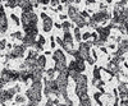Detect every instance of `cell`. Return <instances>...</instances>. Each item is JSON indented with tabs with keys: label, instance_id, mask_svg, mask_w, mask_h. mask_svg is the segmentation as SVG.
Returning a JSON list of instances; mask_svg holds the SVG:
<instances>
[{
	"label": "cell",
	"instance_id": "cell-1",
	"mask_svg": "<svg viewBox=\"0 0 128 106\" xmlns=\"http://www.w3.org/2000/svg\"><path fill=\"white\" fill-rule=\"evenodd\" d=\"M26 99L30 100L34 105H38L42 99V81H34L31 87L26 91Z\"/></svg>",
	"mask_w": 128,
	"mask_h": 106
},
{
	"label": "cell",
	"instance_id": "cell-2",
	"mask_svg": "<svg viewBox=\"0 0 128 106\" xmlns=\"http://www.w3.org/2000/svg\"><path fill=\"white\" fill-rule=\"evenodd\" d=\"M68 70H64V72H60L58 74V77L55 79L56 84H58V88H59V93H60V96L64 99V100H67L69 99L68 97Z\"/></svg>",
	"mask_w": 128,
	"mask_h": 106
},
{
	"label": "cell",
	"instance_id": "cell-3",
	"mask_svg": "<svg viewBox=\"0 0 128 106\" xmlns=\"http://www.w3.org/2000/svg\"><path fill=\"white\" fill-rule=\"evenodd\" d=\"M52 58H54V61H55V67H54V70L60 73V72H64L67 70V59H66V55L64 52L60 50V49H56L54 52H52Z\"/></svg>",
	"mask_w": 128,
	"mask_h": 106
},
{
	"label": "cell",
	"instance_id": "cell-4",
	"mask_svg": "<svg viewBox=\"0 0 128 106\" xmlns=\"http://www.w3.org/2000/svg\"><path fill=\"white\" fill-rule=\"evenodd\" d=\"M76 82V95L77 97L81 99L83 96H86L87 95V77L84 76V74H80L78 78L74 81Z\"/></svg>",
	"mask_w": 128,
	"mask_h": 106
},
{
	"label": "cell",
	"instance_id": "cell-5",
	"mask_svg": "<svg viewBox=\"0 0 128 106\" xmlns=\"http://www.w3.org/2000/svg\"><path fill=\"white\" fill-rule=\"evenodd\" d=\"M0 79L5 84L9 82H17L19 81V72L18 70H12V69H3L0 73Z\"/></svg>",
	"mask_w": 128,
	"mask_h": 106
},
{
	"label": "cell",
	"instance_id": "cell-6",
	"mask_svg": "<svg viewBox=\"0 0 128 106\" xmlns=\"http://www.w3.org/2000/svg\"><path fill=\"white\" fill-rule=\"evenodd\" d=\"M19 91H20V86H16L8 90H2L0 91V104H5L6 101H10Z\"/></svg>",
	"mask_w": 128,
	"mask_h": 106
},
{
	"label": "cell",
	"instance_id": "cell-7",
	"mask_svg": "<svg viewBox=\"0 0 128 106\" xmlns=\"http://www.w3.org/2000/svg\"><path fill=\"white\" fill-rule=\"evenodd\" d=\"M20 22H22L23 27L26 26H37L38 22V15L35 12H31V13H22L20 15Z\"/></svg>",
	"mask_w": 128,
	"mask_h": 106
},
{
	"label": "cell",
	"instance_id": "cell-8",
	"mask_svg": "<svg viewBox=\"0 0 128 106\" xmlns=\"http://www.w3.org/2000/svg\"><path fill=\"white\" fill-rule=\"evenodd\" d=\"M26 50H27V49H26L22 44H20V45H14V46H13V50L9 51L8 54L5 55V59H6V60H10V59H19V58H23Z\"/></svg>",
	"mask_w": 128,
	"mask_h": 106
},
{
	"label": "cell",
	"instance_id": "cell-9",
	"mask_svg": "<svg viewBox=\"0 0 128 106\" xmlns=\"http://www.w3.org/2000/svg\"><path fill=\"white\" fill-rule=\"evenodd\" d=\"M112 18V14L109 13V12H106V9L105 10H100V12H98V13H94L92 14V17H91V19L94 20V22L98 24V23H104V22H106L108 19H110Z\"/></svg>",
	"mask_w": 128,
	"mask_h": 106
},
{
	"label": "cell",
	"instance_id": "cell-10",
	"mask_svg": "<svg viewBox=\"0 0 128 106\" xmlns=\"http://www.w3.org/2000/svg\"><path fill=\"white\" fill-rule=\"evenodd\" d=\"M91 44H88V42H80V47H78V54L81 55V58L83 60H87L91 55H90V49H91Z\"/></svg>",
	"mask_w": 128,
	"mask_h": 106
},
{
	"label": "cell",
	"instance_id": "cell-11",
	"mask_svg": "<svg viewBox=\"0 0 128 106\" xmlns=\"http://www.w3.org/2000/svg\"><path fill=\"white\" fill-rule=\"evenodd\" d=\"M36 38L35 36H30V35H24L23 38H22V45L27 49V47H34L35 42H36Z\"/></svg>",
	"mask_w": 128,
	"mask_h": 106
},
{
	"label": "cell",
	"instance_id": "cell-12",
	"mask_svg": "<svg viewBox=\"0 0 128 106\" xmlns=\"http://www.w3.org/2000/svg\"><path fill=\"white\" fill-rule=\"evenodd\" d=\"M70 19H72L73 22L77 24V28H80V29H81L82 27H84V26H87V22H86V19H84V18H83V17H82V15H81L80 13H77L76 15H73V17H72Z\"/></svg>",
	"mask_w": 128,
	"mask_h": 106
},
{
	"label": "cell",
	"instance_id": "cell-13",
	"mask_svg": "<svg viewBox=\"0 0 128 106\" xmlns=\"http://www.w3.org/2000/svg\"><path fill=\"white\" fill-rule=\"evenodd\" d=\"M52 27H54V20L48 15L44 20H42V29H44V32L49 33L50 31L52 29Z\"/></svg>",
	"mask_w": 128,
	"mask_h": 106
},
{
	"label": "cell",
	"instance_id": "cell-14",
	"mask_svg": "<svg viewBox=\"0 0 128 106\" xmlns=\"http://www.w3.org/2000/svg\"><path fill=\"white\" fill-rule=\"evenodd\" d=\"M20 9H22V13H31L34 12V4L32 1H19V5H18Z\"/></svg>",
	"mask_w": 128,
	"mask_h": 106
},
{
	"label": "cell",
	"instance_id": "cell-15",
	"mask_svg": "<svg viewBox=\"0 0 128 106\" xmlns=\"http://www.w3.org/2000/svg\"><path fill=\"white\" fill-rule=\"evenodd\" d=\"M8 27H9V24H8V17L4 13V14L0 15V33H5Z\"/></svg>",
	"mask_w": 128,
	"mask_h": 106
},
{
	"label": "cell",
	"instance_id": "cell-16",
	"mask_svg": "<svg viewBox=\"0 0 128 106\" xmlns=\"http://www.w3.org/2000/svg\"><path fill=\"white\" fill-rule=\"evenodd\" d=\"M36 64H37L38 68L45 69V65H46V56H45V55H38L37 59H36Z\"/></svg>",
	"mask_w": 128,
	"mask_h": 106
},
{
	"label": "cell",
	"instance_id": "cell-17",
	"mask_svg": "<svg viewBox=\"0 0 128 106\" xmlns=\"http://www.w3.org/2000/svg\"><path fill=\"white\" fill-rule=\"evenodd\" d=\"M118 50H120L122 52H127V51H128V40H122V41H119Z\"/></svg>",
	"mask_w": 128,
	"mask_h": 106
},
{
	"label": "cell",
	"instance_id": "cell-18",
	"mask_svg": "<svg viewBox=\"0 0 128 106\" xmlns=\"http://www.w3.org/2000/svg\"><path fill=\"white\" fill-rule=\"evenodd\" d=\"M80 102H81V106H91V100H90V97H88V95L81 97V99H80Z\"/></svg>",
	"mask_w": 128,
	"mask_h": 106
},
{
	"label": "cell",
	"instance_id": "cell-19",
	"mask_svg": "<svg viewBox=\"0 0 128 106\" xmlns=\"http://www.w3.org/2000/svg\"><path fill=\"white\" fill-rule=\"evenodd\" d=\"M73 33H74V38H76V41H82V35H81V31H80V28H74V31H73Z\"/></svg>",
	"mask_w": 128,
	"mask_h": 106
},
{
	"label": "cell",
	"instance_id": "cell-20",
	"mask_svg": "<svg viewBox=\"0 0 128 106\" xmlns=\"http://www.w3.org/2000/svg\"><path fill=\"white\" fill-rule=\"evenodd\" d=\"M16 102L17 104H24L26 102V96H23V95H16Z\"/></svg>",
	"mask_w": 128,
	"mask_h": 106
},
{
	"label": "cell",
	"instance_id": "cell-21",
	"mask_svg": "<svg viewBox=\"0 0 128 106\" xmlns=\"http://www.w3.org/2000/svg\"><path fill=\"white\" fill-rule=\"evenodd\" d=\"M10 36H12L13 38L20 40V41H22V38H23V35H22V32H20V31H16V32H13V33L10 35Z\"/></svg>",
	"mask_w": 128,
	"mask_h": 106
},
{
	"label": "cell",
	"instance_id": "cell-22",
	"mask_svg": "<svg viewBox=\"0 0 128 106\" xmlns=\"http://www.w3.org/2000/svg\"><path fill=\"white\" fill-rule=\"evenodd\" d=\"M70 23H69V20H64V22L62 23V28H63V31H69V28H70Z\"/></svg>",
	"mask_w": 128,
	"mask_h": 106
},
{
	"label": "cell",
	"instance_id": "cell-23",
	"mask_svg": "<svg viewBox=\"0 0 128 106\" xmlns=\"http://www.w3.org/2000/svg\"><path fill=\"white\" fill-rule=\"evenodd\" d=\"M19 5V1L17 0V1H6L5 3V6H8V8H16V6H18Z\"/></svg>",
	"mask_w": 128,
	"mask_h": 106
},
{
	"label": "cell",
	"instance_id": "cell-24",
	"mask_svg": "<svg viewBox=\"0 0 128 106\" xmlns=\"http://www.w3.org/2000/svg\"><path fill=\"white\" fill-rule=\"evenodd\" d=\"M36 40H37V42H38V44H40L41 46H44V45H45V42H46V40H45V37H44V36H42V35H38Z\"/></svg>",
	"mask_w": 128,
	"mask_h": 106
},
{
	"label": "cell",
	"instance_id": "cell-25",
	"mask_svg": "<svg viewBox=\"0 0 128 106\" xmlns=\"http://www.w3.org/2000/svg\"><path fill=\"white\" fill-rule=\"evenodd\" d=\"M10 19H13V20H14V23H16L17 26H19V24H20V19H19V18H18V17H17L14 13L10 14Z\"/></svg>",
	"mask_w": 128,
	"mask_h": 106
},
{
	"label": "cell",
	"instance_id": "cell-26",
	"mask_svg": "<svg viewBox=\"0 0 128 106\" xmlns=\"http://www.w3.org/2000/svg\"><path fill=\"white\" fill-rule=\"evenodd\" d=\"M54 73H55V70H54V69H48V70H46L48 79H52V78H54Z\"/></svg>",
	"mask_w": 128,
	"mask_h": 106
},
{
	"label": "cell",
	"instance_id": "cell-27",
	"mask_svg": "<svg viewBox=\"0 0 128 106\" xmlns=\"http://www.w3.org/2000/svg\"><path fill=\"white\" fill-rule=\"evenodd\" d=\"M34 49H35V51H37V52H40V51H42V50H44V47H42L40 44H38V42L36 41L35 42V45H34Z\"/></svg>",
	"mask_w": 128,
	"mask_h": 106
},
{
	"label": "cell",
	"instance_id": "cell-28",
	"mask_svg": "<svg viewBox=\"0 0 128 106\" xmlns=\"http://www.w3.org/2000/svg\"><path fill=\"white\" fill-rule=\"evenodd\" d=\"M6 47V41L5 40H0V51H3Z\"/></svg>",
	"mask_w": 128,
	"mask_h": 106
},
{
	"label": "cell",
	"instance_id": "cell-29",
	"mask_svg": "<svg viewBox=\"0 0 128 106\" xmlns=\"http://www.w3.org/2000/svg\"><path fill=\"white\" fill-rule=\"evenodd\" d=\"M90 36H91V33H90V32L83 33V35H82V40H84V42H87V40L90 38Z\"/></svg>",
	"mask_w": 128,
	"mask_h": 106
},
{
	"label": "cell",
	"instance_id": "cell-30",
	"mask_svg": "<svg viewBox=\"0 0 128 106\" xmlns=\"http://www.w3.org/2000/svg\"><path fill=\"white\" fill-rule=\"evenodd\" d=\"M45 106H54V104H52V100L49 97L48 99V101H46V104H45Z\"/></svg>",
	"mask_w": 128,
	"mask_h": 106
},
{
	"label": "cell",
	"instance_id": "cell-31",
	"mask_svg": "<svg viewBox=\"0 0 128 106\" xmlns=\"http://www.w3.org/2000/svg\"><path fill=\"white\" fill-rule=\"evenodd\" d=\"M49 4H50L51 6H58V5H59V1H56V0H54V1H50Z\"/></svg>",
	"mask_w": 128,
	"mask_h": 106
},
{
	"label": "cell",
	"instance_id": "cell-32",
	"mask_svg": "<svg viewBox=\"0 0 128 106\" xmlns=\"http://www.w3.org/2000/svg\"><path fill=\"white\" fill-rule=\"evenodd\" d=\"M80 14H81V15H82V17H83L84 19H86V18H87V17L90 15V14H88V12H81Z\"/></svg>",
	"mask_w": 128,
	"mask_h": 106
},
{
	"label": "cell",
	"instance_id": "cell-33",
	"mask_svg": "<svg viewBox=\"0 0 128 106\" xmlns=\"http://www.w3.org/2000/svg\"><path fill=\"white\" fill-rule=\"evenodd\" d=\"M55 41H56V44H59L60 46L63 45V40H62L60 37H55Z\"/></svg>",
	"mask_w": 128,
	"mask_h": 106
},
{
	"label": "cell",
	"instance_id": "cell-34",
	"mask_svg": "<svg viewBox=\"0 0 128 106\" xmlns=\"http://www.w3.org/2000/svg\"><path fill=\"white\" fill-rule=\"evenodd\" d=\"M55 45H56V44H55V37H51V47L54 49Z\"/></svg>",
	"mask_w": 128,
	"mask_h": 106
},
{
	"label": "cell",
	"instance_id": "cell-35",
	"mask_svg": "<svg viewBox=\"0 0 128 106\" xmlns=\"http://www.w3.org/2000/svg\"><path fill=\"white\" fill-rule=\"evenodd\" d=\"M120 106H128V100H122Z\"/></svg>",
	"mask_w": 128,
	"mask_h": 106
},
{
	"label": "cell",
	"instance_id": "cell-36",
	"mask_svg": "<svg viewBox=\"0 0 128 106\" xmlns=\"http://www.w3.org/2000/svg\"><path fill=\"white\" fill-rule=\"evenodd\" d=\"M86 61H87V63H90V64H91V65H92V64H94V63H95V60L92 59V56H90V58H88V59H87Z\"/></svg>",
	"mask_w": 128,
	"mask_h": 106
},
{
	"label": "cell",
	"instance_id": "cell-37",
	"mask_svg": "<svg viewBox=\"0 0 128 106\" xmlns=\"http://www.w3.org/2000/svg\"><path fill=\"white\" fill-rule=\"evenodd\" d=\"M40 17H41V19H45V18H46V17H48V14H46V13H45V12H42V13H41V14H40Z\"/></svg>",
	"mask_w": 128,
	"mask_h": 106
},
{
	"label": "cell",
	"instance_id": "cell-38",
	"mask_svg": "<svg viewBox=\"0 0 128 106\" xmlns=\"http://www.w3.org/2000/svg\"><path fill=\"white\" fill-rule=\"evenodd\" d=\"M59 18L63 20V22H64V19H66L67 18V15H64V14H59Z\"/></svg>",
	"mask_w": 128,
	"mask_h": 106
},
{
	"label": "cell",
	"instance_id": "cell-39",
	"mask_svg": "<svg viewBox=\"0 0 128 106\" xmlns=\"http://www.w3.org/2000/svg\"><path fill=\"white\" fill-rule=\"evenodd\" d=\"M54 26H55L56 28H62V24H60V23H54Z\"/></svg>",
	"mask_w": 128,
	"mask_h": 106
},
{
	"label": "cell",
	"instance_id": "cell-40",
	"mask_svg": "<svg viewBox=\"0 0 128 106\" xmlns=\"http://www.w3.org/2000/svg\"><path fill=\"white\" fill-rule=\"evenodd\" d=\"M109 47L113 50V49H115V45H114V44H112V45H109Z\"/></svg>",
	"mask_w": 128,
	"mask_h": 106
},
{
	"label": "cell",
	"instance_id": "cell-41",
	"mask_svg": "<svg viewBox=\"0 0 128 106\" xmlns=\"http://www.w3.org/2000/svg\"><path fill=\"white\" fill-rule=\"evenodd\" d=\"M101 51H102V52H108V51H106V49H105V47H101Z\"/></svg>",
	"mask_w": 128,
	"mask_h": 106
},
{
	"label": "cell",
	"instance_id": "cell-42",
	"mask_svg": "<svg viewBox=\"0 0 128 106\" xmlns=\"http://www.w3.org/2000/svg\"><path fill=\"white\" fill-rule=\"evenodd\" d=\"M127 77H128V74H127Z\"/></svg>",
	"mask_w": 128,
	"mask_h": 106
}]
</instances>
